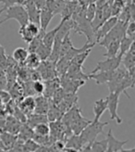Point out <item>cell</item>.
Wrapping results in <instances>:
<instances>
[{"mask_svg":"<svg viewBox=\"0 0 135 152\" xmlns=\"http://www.w3.org/2000/svg\"><path fill=\"white\" fill-rule=\"evenodd\" d=\"M60 27V23H59L57 27H55L53 30H51L50 32H46L44 34V37H43V44L44 45H46L47 48H49L50 49L52 48V45H53V43H54V39H55V36H56V34L57 32V30Z\"/></svg>","mask_w":135,"mask_h":152,"instance_id":"obj_28","label":"cell"},{"mask_svg":"<svg viewBox=\"0 0 135 152\" xmlns=\"http://www.w3.org/2000/svg\"><path fill=\"white\" fill-rule=\"evenodd\" d=\"M91 120H88V119H86V118H84L83 117V115H81V116H79L76 120H75L73 123L71 124V125H70V130H71V132H72V134H81V132L83 130V129L91 123Z\"/></svg>","mask_w":135,"mask_h":152,"instance_id":"obj_15","label":"cell"},{"mask_svg":"<svg viewBox=\"0 0 135 152\" xmlns=\"http://www.w3.org/2000/svg\"><path fill=\"white\" fill-rule=\"evenodd\" d=\"M39 144L35 142L33 138H30V139H27L26 141H24L23 143V147H22V151H26V152H34V151H37L39 148Z\"/></svg>","mask_w":135,"mask_h":152,"instance_id":"obj_36","label":"cell"},{"mask_svg":"<svg viewBox=\"0 0 135 152\" xmlns=\"http://www.w3.org/2000/svg\"><path fill=\"white\" fill-rule=\"evenodd\" d=\"M34 100H35L34 112L40 114H46V112L50 106V98H47L43 95H39L34 98Z\"/></svg>","mask_w":135,"mask_h":152,"instance_id":"obj_14","label":"cell"},{"mask_svg":"<svg viewBox=\"0 0 135 152\" xmlns=\"http://www.w3.org/2000/svg\"><path fill=\"white\" fill-rule=\"evenodd\" d=\"M65 1H72V0H65Z\"/></svg>","mask_w":135,"mask_h":152,"instance_id":"obj_48","label":"cell"},{"mask_svg":"<svg viewBox=\"0 0 135 152\" xmlns=\"http://www.w3.org/2000/svg\"><path fill=\"white\" fill-rule=\"evenodd\" d=\"M63 114L64 113L59 110V108L57 107V106L56 104H54L50 99V106H49V109L46 112V117L48 120V123H50V121L61 120Z\"/></svg>","mask_w":135,"mask_h":152,"instance_id":"obj_19","label":"cell"},{"mask_svg":"<svg viewBox=\"0 0 135 152\" xmlns=\"http://www.w3.org/2000/svg\"><path fill=\"white\" fill-rule=\"evenodd\" d=\"M126 35H128L130 37L134 38L135 37V23L133 20L130 22H128V25L126 28Z\"/></svg>","mask_w":135,"mask_h":152,"instance_id":"obj_43","label":"cell"},{"mask_svg":"<svg viewBox=\"0 0 135 152\" xmlns=\"http://www.w3.org/2000/svg\"><path fill=\"white\" fill-rule=\"evenodd\" d=\"M107 152H118V151H122L123 147L126 145L127 143L129 142V140H118L117 139L113 133H112V130L109 129L107 134Z\"/></svg>","mask_w":135,"mask_h":152,"instance_id":"obj_8","label":"cell"},{"mask_svg":"<svg viewBox=\"0 0 135 152\" xmlns=\"http://www.w3.org/2000/svg\"><path fill=\"white\" fill-rule=\"evenodd\" d=\"M59 81H60V86L66 93H77V91L84 86L86 81L79 80V79H72L68 77L66 75L59 76Z\"/></svg>","mask_w":135,"mask_h":152,"instance_id":"obj_7","label":"cell"},{"mask_svg":"<svg viewBox=\"0 0 135 152\" xmlns=\"http://www.w3.org/2000/svg\"><path fill=\"white\" fill-rule=\"evenodd\" d=\"M133 42H134V38L125 34L120 39V42H119V51L118 55L122 57L125 53L128 52V50L130 49L131 45Z\"/></svg>","mask_w":135,"mask_h":152,"instance_id":"obj_26","label":"cell"},{"mask_svg":"<svg viewBox=\"0 0 135 152\" xmlns=\"http://www.w3.org/2000/svg\"><path fill=\"white\" fill-rule=\"evenodd\" d=\"M33 134H34L33 133V129L32 127H30L25 123V124H21L20 129V132L17 134V136H18V138L23 140V141H26L27 139L33 138Z\"/></svg>","mask_w":135,"mask_h":152,"instance_id":"obj_27","label":"cell"},{"mask_svg":"<svg viewBox=\"0 0 135 152\" xmlns=\"http://www.w3.org/2000/svg\"><path fill=\"white\" fill-rule=\"evenodd\" d=\"M36 70L39 72L42 80L44 81L53 79L58 76L56 70V63L53 61H50L49 59L42 60Z\"/></svg>","mask_w":135,"mask_h":152,"instance_id":"obj_5","label":"cell"},{"mask_svg":"<svg viewBox=\"0 0 135 152\" xmlns=\"http://www.w3.org/2000/svg\"><path fill=\"white\" fill-rule=\"evenodd\" d=\"M78 6V2L76 0H72V1H66L65 7L60 13L62 15V19H70L72 17L73 13L76 10V7Z\"/></svg>","mask_w":135,"mask_h":152,"instance_id":"obj_25","label":"cell"},{"mask_svg":"<svg viewBox=\"0 0 135 152\" xmlns=\"http://www.w3.org/2000/svg\"><path fill=\"white\" fill-rule=\"evenodd\" d=\"M9 65V57H7L6 54L5 48L1 47L0 48V68L3 70H6Z\"/></svg>","mask_w":135,"mask_h":152,"instance_id":"obj_37","label":"cell"},{"mask_svg":"<svg viewBox=\"0 0 135 152\" xmlns=\"http://www.w3.org/2000/svg\"><path fill=\"white\" fill-rule=\"evenodd\" d=\"M24 7L28 14L29 21L34 22V23L40 25V10L33 4V2L31 1V0H28L25 3Z\"/></svg>","mask_w":135,"mask_h":152,"instance_id":"obj_13","label":"cell"},{"mask_svg":"<svg viewBox=\"0 0 135 152\" xmlns=\"http://www.w3.org/2000/svg\"><path fill=\"white\" fill-rule=\"evenodd\" d=\"M121 59H122V57L119 55L114 58H107L106 60H102V61L97 62L95 68L92 71L91 73L102 72V71H114L120 66Z\"/></svg>","mask_w":135,"mask_h":152,"instance_id":"obj_6","label":"cell"},{"mask_svg":"<svg viewBox=\"0 0 135 152\" xmlns=\"http://www.w3.org/2000/svg\"><path fill=\"white\" fill-rule=\"evenodd\" d=\"M7 81L5 70L0 68V90L7 89Z\"/></svg>","mask_w":135,"mask_h":152,"instance_id":"obj_42","label":"cell"},{"mask_svg":"<svg viewBox=\"0 0 135 152\" xmlns=\"http://www.w3.org/2000/svg\"><path fill=\"white\" fill-rule=\"evenodd\" d=\"M27 1H28V0H16V4L17 5H22V6H24Z\"/></svg>","mask_w":135,"mask_h":152,"instance_id":"obj_46","label":"cell"},{"mask_svg":"<svg viewBox=\"0 0 135 152\" xmlns=\"http://www.w3.org/2000/svg\"><path fill=\"white\" fill-rule=\"evenodd\" d=\"M119 42L120 40H115L110 42L107 47V53L104 54V57L106 58H114L116 56H118V51H119Z\"/></svg>","mask_w":135,"mask_h":152,"instance_id":"obj_29","label":"cell"},{"mask_svg":"<svg viewBox=\"0 0 135 152\" xmlns=\"http://www.w3.org/2000/svg\"><path fill=\"white\" fill-rule=\"evenodd\" d=\"M54 16L55 15L46 7L40 10V28L44 30V31H46V29L50 24L52 19L54 18Z\"/></svg>","mask_w":135,"mask_h":152,"instance_id":"obj_16","label":"cell"},{"mask_svg":"<svg viewBox=\"0 0 135 152\" xmlns=\"http://www.w3.org/2000/svg\"><path fill=\"white\" fill-rule=\"evenodd\" d=\"M2 3H3V7L0 9V15L3 12H5V10L9 9V7L16 5V0H3Z\"/></svg>","mask_w":135,"mask_h":152,"instance_id":"obj_44","label":"cell"},{"mask_svg":"<svg viewBox=\"0 0 135 152\" xmlns=\"http://www.w3.org/2000/svg\"><path fill=\"white\" fill-rule=\"evenodd\" d=\"M114 71H102L94 73H89V79H93L95 81L97 85H103L107 83L114 75Z\"/></svg>","mask_w":135,"mask_h":152,"instance_id":"obj_12","label":"cell"},{"mask_svg":"<svg viewBox=\"0 0 135 152\" xmlns=\"http://www.w3.org/2000/svg\"><path fill=\"white\" fill-rule=\"evenodd\" d=\"M119 96L120 94L118 92H110L107 99V110L110 113V120L115 121L118 124H122V119L118 114V107L119 103Z\"/></svg>","mask_w":135,"mask_h":152,"instance_id":"obj_4","label":"cell"},{"mask_svg":"<svg viewBox=\"0 0 135 152\" xmlns=\"http://www.w3.org/2000/svg\"><path fill=\"white\" fill-rule=\"evenodd\" d=\"M107 150V140L103 139V140H94L92 143L91 146V151L93 152H105Z\"/></svg>","mask_w":135,"mask_h":152,"instance_id":"obj_32","label":"cell"},{"mask_svg":"<svg viewBox=\"0 0 135 152\" xmlns=\"http://www.w3.org/2000/svg\"><path fill=\"white\" fill-rule=\"evenodd\" d=\"M65 4V0H46V7L49 9L54 15H57L62 12Z\"/></svg>","mask_w":135,"mask_h":152,"instance_id":"obj_22","label":"cell"},{"mask_svg":"<svg viewBox=\"0 0 135 152\" xmlns=\"http://www.w3.org/2000/svg\"><path fill=\"white\" fill-rule=\"evenodd\" d=\"M33 92L34 95H43L44 93V83L41 82V80L38 81H33Z\"/></svg>","mask_w":135,"mask_h":152,"instance_id":"obj_41","label":"cell"},{"mask_svg":"<svg viewBox=\"0 0 135 152\" xmlns=\"http://www.w3.org/2000/svg\"><path fill=\"white\" fill-rule=\"evenodd\" d=\"M96 6L95 4L94 3H90L86 7H85V10H84V16L85 18L90 20V21H92V20L94 19V14L96 12Z\"/></svg>","mask_w":135,"mask_h":152,"instance_id":"obj_38","label":"cell"},{"mask_svg":"<svg viewBox=\"0 0 135 152\" xmlns=\"http://www.w3.org/2000/svg\"><path fill=\"white\" fill-rule=\"evenodd\" d=\"M107 110V99L106 98H100L94 102V121H99L104 112Z\"/></svg>","mask_w":135,"mask_h":152,"instance_id":"obj_18","label":"cell"},{"mask_svg":"<svg viewBox=\"0 0 135 152\" xmlns=\"http://www.w3.org/2000/svg\"><path fill=\"white\" fill-rule=\"evenodd\" d=\"M40 62H41V59L38 56H37L36 53L29 52L25 61L23 62V65L26 66L27 68H29V69H31V70H35L38 68Z\"/></svg>","mask_w":135,"mask_h":152,"instance_id":"obj_24","label":"cell"},{"mask_svg":"<svg viewBox=\"0 0 135 152\" xmlns=\"http://www.w3.org/2000/svg\"><path fill=\"white\" fill-rule=\"evenodd\" d=\"M44 89L43 96H44L47 98H52L53 95L55 94L56 91L60 87V81H59V77H55L53 79L46 80V82L44 83Z\"/></svg>","mask_w":135,"mask_h":152,"instance_id":"obj_10","label":"cell"},{"mask_svg":"<svg viewBox=\"0 0 135 152\" xmlns=\"http://www.w3.org/2000/svg\"><path fill=\"white\" fill-rule=\"evenodd\" d=\"M0 148H1L4 151H6V149H5V148H4V145H3V143H2V140H1V138H0Z\"/></svg>","mask_w":135,"mask_h":152,"instance_id":"obj_47","label":"cell"},{"mask_svg":"<svg viewBox=\"0 0 135 152\" xmlns=\"http://www.w3.org/2000/svg\"><path fill=\"white\" fill-rule=\"evenodd\" d=\"M41 123H48V120L46 114H40V113H35L33 112L32 114L27 116L26 124L30 126L33 128L35 125Z\"/></svg>","mask_w":135,"mask_h":152,"instance_id":"obj_20","label":"cell"},{"mask_svg":"<svg viewBox=\"0 0 135 152\" xmlns=\"http://www.w3.org/2000/svg\"><path fill=\"white\" fill-rule=\"evenodd\" d=\"M6 14L3 20H0V25L5 23L6 21L9 20H14L19 22L20 26H24L27 24V22L29 21L28 19V14L26 11V9L24 6L22 5H14L10 7H9L7 10H5Z\"/></svg>","mask_w":135,"mask_h":152,"instance_id":"obj_2","label":"cell"},{"mask_svg":"<svg viewBox=\"0 0 135 152\" xmlns=\"http://www.w3.org/2000/svg\"><path fill=\"white\" fill-rule=\"evenodd\" d=\"M3 2V0H0V3H2Z\"/></svg>","mask_w":135,"mask_h":152,"instance_id":"obj_49","label":"cell"},{"mask_svg":"<svg viewBox=\"0 0 135 152\" xmlns=\"http://www.w3.org/2000/svg\"><path fill=\"white\" fill-rule=\"evenodd\" d=\"M81 143L79 134H70L65 141V148H72L76 151H81Z\"/></svg>","mask_w":135,"mask_h":152,"instance_id":"obj_23","label":"cell"},{"mask_svg":"<svg viewBox=\"0 0 135 152\" xmlns=\"http://www.w3.org/2000/svg\"><path fill=\"white\" fill-rule=\"evenodd\" d=\"M21 124H22L20 123V121H19L16 118L12 115L10 117H7V121H5V129H4V130L10 133V134L17 135L19 134V132H20Z\"/></svg>","mask_w":135,"mask_h":152,"instance_id":"obj_17","label":"cell"},{"mask_svg":"<svg viewBox=\"0 0 135 152\" xmlns=\"http://www.w3.org/2000/svg\"><path fill=\"white\" fill-rule=\"evenodd\" d=\"M0 138H1L4 148L7 151V150H10L12 148L13 145L18 138V136L16 134H10L7 131H3L2 133H0Z\"/></svg>","mask_w":135,"mask_h":152,"instance_id":"obj_21","label":"cell"},{"mask_svg":"<svg viewBox=\"0 0 135 152\" xmlns=\"http://www.w3.org/2000/svg\"><path fill=\"white\" fill-rule=\"evenodd\" d=\"M18 107L21 110L26 116L34 112V107H35V100L33 96H26L24 98L19 101Z\"/></svg>","mask_w":135,"mask_h":152,"instance_id":"obj_11","label":"cell"},{"mask_svg":"<svg viewBox=\"0 0 135 152\" xmlns=\"http://www.w3.org/2000/svg\"><path fill=\"white\" fill-rule=\"evenodd\" d=\"M108 124V121L101 123L100 121L93 120L79 134L81 146H84L88 143H93L99 134H104V127L107 126Z\"/></svg>","mask_w":135,"mask_h":152,"instance_id":"obj_1","label":"cell"},{"mask_svg":"<svg viewBox=\"0 0 135 152\" xmlns=\"http://www.w3.org/2000/svg\"><path fill=\"white\" fill-rule=\"evenodd\" d=\"M72 47H73V44H72L71 39H70V33H69L68 34H66V36L64 37V39L60 45V49H59V58L64 56Z\"/></svg>","mask_w":135,"mask_h":152,"instance_id":"obj_31","label":"cell"},{"mask_svg":"<svg viewBox=\"0 0 135 152\" xmlns=\"http://www.w3.org/2000/svg\"><path fill=\"white\" fill-rule=\"evenodd\" d=\"M29 54V51L23 48H18L13 51L12 58L17 63H23Z\"/></svg>","mask_w":135,"mask_h":152,"instance_id":"obj_30","label":"cell"},{"mask_svg":"<svg viewBox=\"0 0 135 152\" xmlns=\"http://www.w3.org/2000/svg\"><path fill=\"white\" fill-rule=\"evenodd\" d=\"M91 51H92V48H89L85 51H82V52L79 53V54H77L71 59L70 62H72L74 64H77V65H80V66H83V63L86 60V58H88L89 54L91 53Z\"/></svg>","mask_w":135,"mask_h":152,"instance_id":"obj_34","label":"cell"},{"mask_svg":"<svg viewBox=\"0 0 135 152\" xmlns=\"http://www.w3.org/2000/svg\"><path fill=\"white\" fill-rule=\"evenodd\" d=\"M33 133L37 135H49L50 133V127H49V124L48 123H41L38 124L37 125H35L33 128Z\"/></svg>","mask_w":135,"mask_h":152,"instance_id":"obj_33","label":"cell"},{"mask_svg":"<svg viewBox=\"0 0 135 152\" xmlns=\"http://www.w3.org/2000/svg\"><path fill=\"white\" fill-rule=\"evenodd\" d=\"M19 34H20V35L21 36L22 40H23V41H24L25 43H27V44H29L30 42H31V41L33 39V37H34V36H33L31 34L29 33V31L26 29L25 25L20 27V29H19Z\"/></svg>","mask_w":135,"mask_h":152,"instance_id":"obj_39","label":"cell"},{"mask_svg":"<svg viewBox=\"0 0 135 152\" xmlns=\"http://www.w3.org/2000/svg\"><path fill=\"white\" fill-rule=\"evenodd\" d=\"M32 2H33V4L38 7L39 10H42L43 7H46V0H31Z\"/></svg>","mask_w":135,"mask_h":152,"instance_id":"obj_45","label":"cell"},{"mask_svg":"<svg viewBox=\"0 0 135 152\" xmlns=\"http://www.w3.org/2000/svg\"><path fill=\"white\" fill-rule=\"evenodd\" d=\"M118 20V19L117 16H112V17L108 18V19L100 26V28L94 33V36H95V40H94V41L97 43L100 39H102V38H103L105 35H106L112 28L114 27V25L117 23Z\"/></svg>","mask_w":135,"mask_h":152,"instance_id":"obj_9","label":"cell"},{"mask_svg":"<svg viewBox=\"0 0 135 152\" xmlns=\"http://www.w3.org/2000/svg\"><path fill=\"white\" fill-rule=\"evenodd\" d=\"M26 29L29 31V33L31 34L33 36H36L37 34H39L40 32V25L37 24V23H34V22H32V21H28L27 24L25 25Z\"/></svg>","mask_w":135,"mask_h":152,"instance_id":"obj_40","label":"cell"},{"mask_svg":"<svg viewBox=\"0 0 135 152\" xmlns=\"http://www.w3.org/2000/svg\"><path fill=\"white\" fill-rule=\"evenodd\" d=\"M127 25H128V22L118 20L117 23L114 25V27L112 28L110 31L102 38V39H100L98 42H97V44L101 45V47L106 48L110 42L115 41V40H120L121 38L126 34Z\"/></svg>","mask_w":135,"mask_h":152,"instance_id":"obj_3","label":"cell"},{"mask_svg":"<svg viewBox=\"0 0 135 152\" xmlns=\"http://www.w3.org/2000/svg\"><path fill=\"white\" fill-rule=\"evenodd\" d=\"M34 53H36L37 56L40 58L41 61H42V60L48 59V58L50 56V53H51V49L49 48H47L46 45H44L43 43H41Z\"/></svg>","mask_w":135,"mask_h":152,"instance_id":"obj_35","label":"cell"}]
</instances>
